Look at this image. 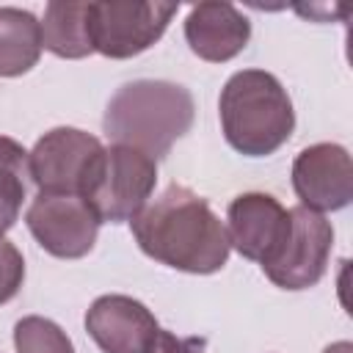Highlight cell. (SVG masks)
I'll return each mask as SVG.
<instances>
[{
    "label": "cell",
    "instance_id": "7",
    "mask_svg": "<svg viewBox=\"0 0 353 353\" xmlns=\"http://www.w3.org/2000/svg\"><path fill=\"white\" fill-rule=\"evenodd\" d=\"M102 149V141L85 130L55 127L44 132L28 152V176L39 193L83 196L85 179Z\"/></svg>",
    "mask_w": 353,
    "mask_h": 353
},
{
    "label": "cell",
    "instance_id": "4",
    "mask_svg": "<svg viewBox=\"0 0 353 353\" xmlns=\"http://www.w3.org/2000/svg\"><path fill=\"white\" fill-rule=\"evenodd\" d=\"M157 185V163L143 152L121 143H110L99 152L83 199L94 207L102 223L132 221L152 199Z\"/></svg>",
    "mask_w": 353,
    "mask_h": 353
},
{
    "label": "cell",
    "instance_id": "16",
    "mask_svg": "<svg viewBox=\"0 0 353 353\" xmlns=\"http://www.w3.org/2000/svg\"><path fill=\"white\" fill-rule=\"evenodd\" d=\"M14 347L17 353H74L66 331L39 314H28L14 325Z\"/></svg>",
    "mask_w": 353,
    "mask_h": 353
},
{
    "label": "cell",
    "instance_id": "3",
    "mask_svg": "<svg viewBox=\"0 0 353 353\" xmlns=\"http://www.w3.org/2000/svg\"><path fill=\"white\" fill-rule=\"evenodd\" d=\"M226 143L245 157H268L281 149L295 130V110L287 88L265 69L234 72L218 99Z\"/></svg>",
    "mask_w": 353,
    "mask_h": 353
},
{
    "label": "cell",
    "instance_id": "5",
    "mask_svg": "<svg viewBox=\"0 0 353 353\" xmlns=\"http://www.w3.org/2000/svg\"><path fill=\"white\" fill-rule=\"evenodd\" d=\"M174 14V3H88L91 50L116 61L141 55L165 33Z\"/></svg>",
    "mask_w": 353,
    "mask_h": 353
},
{
    "label": "cell",
    "instance_id": "11",
    "mask_svg": "<svg viewBox=\"0 0 353 353\" xmlns=\"http://www.w3.org/2000/svg\"><path fill=\"white\" fill-rule=\"evenodd\" d=\"M85 331L105 353H149L160 325L130 295H99L85 312Z\"/></svg>",
    "mask_w": 353,
    "mask_h": 353
},
{
    "label": "cell",
    "instance_id": "10",
    "mask_svg": "<svg viewBox=\"0 0 353 353\" xmlns=\"http://www.w3.org/2000/svg\"><path fill=\"white\" fill-rule=\"evenodd\" d=\"M290 229V210L279 204L270 193H240L226 210L229 245L259 265H268L281 248Z\"/></svg>",
    "mask_w": 353,
    "mask_h": 353
},
{
    "label": "cell",
    "instance_id": "1",
    "mask_svg": "<svg viewBox=\"0 0 353 353\" xmlns=\"http://www.w3.org/2000/svg\"><path fill=\"white\" fill-rule=\"evenodd\" d=\"M130 226L146 256L182 273H218L232 251L223 221L212 212L207 199L185 185H168Z\"/></svg>",
    "mask_w": 353,
    "mask_h": 353
},
{
    "label": "cell",
    "instance_id": "2",
    "mask_svg": "<svg viewBox=\"0 0 353 353\" xmlns=\"http://www.w3.org/2000/svg\"><path fill=\"white\" fill-rule=\"evenodd\" d=\"M193 116L196 102L185 85L171 80H132L110 97L102 130L113 143L132 146L157 163L193 127Z\"/></svg>",
    "mask_w": 353,
    "mask_h": 353
},
{
    "label": "cell",
    "instance_id": "17",
    "mask_svg": "<svg viewBox=\"0 0 353 353\" xmlns=\"http://www.w3.org/2000/svg\"><path fill=\"white\" fill-rule=\"evenodd\" d=\"M22 281H25V259L11 240L0 237V306L8 303L22 290Z\"/></svg>",
    "mask_w": 353,
    "mask_h": 353
},
{
    "label": "cell",
    "instance_id": "18",
    "mask_svg": "<svg viewBox=\"0 0 353 353\" xmlns=\"http://www.w3.org/2000/svg\"><path fill=\"white\" fill-rule=\"evenodd\" d=\"M201 345L204 342H199V339H182V336L160 328V334H157V339H154L149 353H204Z\"/></svg>",
    "mask_w": 353,
    "mask_h": 353
},
{
    "label": "cell",
    "instance_id": "8",
    "mask_svg": "<svg viewBox=\"0 0 353 353\" xmlns=\"http://www.w3.org/2000/svg\"><path fill=\"white\" fill-rule=\"evenodd\" d=\"M25 223L36 243L58 259L85 256L99 234V215L74 193H39L25 215Z\"/></svg>",
    "mask_w": 353,
    "mask_h": 353
},
{
    "label": "cell",
    "instance_id": "9",
    "mask_svg": "<svg viewBox=\"0 0 353 353\" xmlns=\"http://www.w3.org/2000/svg\"><path fill=\"white\" fill-rule=\"evenodd\" d=\"M292 190L314 212L345 210L353 199V163L339 143H314L292 160Z\"/></svg>",
    "mask_w": 353,
    "mask_h": 353
},
{
    "label": "cell",
    "instance_id": "19",
    "mask_svg": "<svg viewBox=\"0 0 353 353\" xmlns=\"http://www.w3.org/2000/svg\"><path fill=\"white\" fill-rule=\"evenodd\" d=\"M323 353H353V345H350L347 339H342V342H334V345H328Z\"/></svg>",
    "mask_w": 353,
    "mask_h": 353
},
{
    "label": "cell",
    "instance_id": "15",
    "mask_svg": "<svg viewBox=\"0 0 353 353\" xmlns=\"http://www.w3.org/2000/svg\"><path fill=\"white\" fill-rule=\"evenodd\" d=\"M28 152L19 141L0 135V237L17 223L25 201Z\"/></svg>",
    "mask_w": 353,
    "mask_h": 353
},
{
    "label": "cell",
    "instance_id": "12",
    "mask_svg": "<svg viewBox=\"0 0 353 353\" xmlns=\"http://www.w3.org/2000/svg\"><path fill=\"white\" fill-rule=\"evenodd\" d=\"M185 39L193 55L201 61L223 63L245 50L251 39V22L232 3H199L188 11Z\"/></svg>",
    "mask_w": 353,
    "mask_h": 353
},
{
    "label": "cell",
    "instance_id": "13",
    "mask_svg": "<svg viewBox=\"0 0 353 353\" xmlns=\"http://www.w3.org/2000/svg\"><path fill=\"white\" fill-rule=\"evenodd\" d=\"M41 25L39 19L14 6H0V77H19L30 72L41 58Z\"/></svg>",
    "mask_w": 353,
    "mask_h": 353
},
{
    "label": "cell",
    "instance_id": "6",
    "mask_svg": "<svg viewBox=\"0 0 353 353\" xmlns=\"http://www.w3.org/2000/svg\"><path fill=\"white\" fill-rule=\"evenodd\" d=\"M331 248V221L298 204L290 210V229L281 248L268 265H262V273L281 290H309L325 276Z\"/></svg>",
    "mask_w": 353,
    "mask_h": 353
},
{
    "label": "cell",
    "instance_id": "14",
    "mask_svg": "<svg viewBox=\"0 0 353 353\" xmlns=\"http://www.w3.org/2000/svg\"><path fill=\"white\" fill-rule=\"evenodd\" d=\"M41 25V44L58 58H85L91 55L88 39V3L72 0H52L44 8Z\"/></svg>",
    "mask_w": 353,
    "mask_h": 353
}]
</instances>
